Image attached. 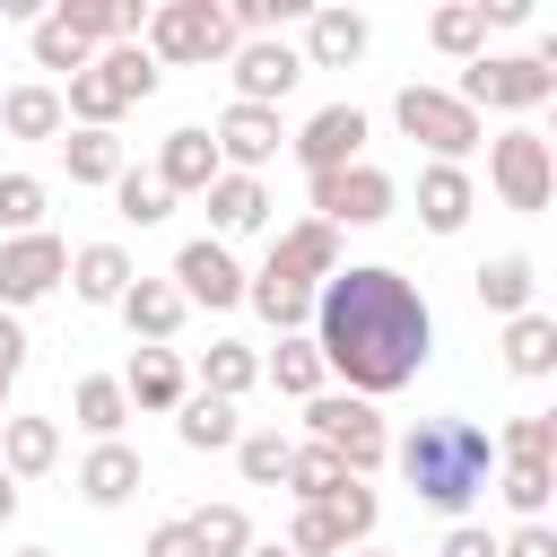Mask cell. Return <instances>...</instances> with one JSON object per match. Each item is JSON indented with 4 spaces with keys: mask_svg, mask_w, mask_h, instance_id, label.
I'll return each mask as SVG.
<instances>
[{
    "mask_svg": "<svg viewBox=\"0 0 557 557\" xmlns=\"http://www.w3.org/2000/svg\"><path fill=\"white\" fill-rule=\"evenodd\" d=\"M322 374H339L357 400H392L400 383H418V366L435 357V305L418 278H400L392 261H339L313 287V322H305Z\"/></svg>",
    "mask_w": 557,
    "mask_h": 557,
    "instance_id": "cell-1",
    "label": "cell"
},
{
    "mask_svg": "<svg viewBox=\"0 0 557 557\" xmlns=\"http://www.w3.org/2000/svg\"><path fill=\"white\" fill-rule=\"evenodd\" d=\"M392 461H400L409 496H418L426 513H444V522H470V505H479L487 479H496V444H487L479 418H418V426L392 444Z\"/></svg>",
    "mask_w": 557,
    "mask_h": 557,
    "instance_id": "cell-2",
    "label": "cell"
},
{
    "mask_svg": "<svg viewBox=\"0 0 557 557\" xmlns=\"http://www.w3.org/2000/svg\"><path fill=\"white\" fill-rule=\"evenodd\" d=\"M139 52L157 70H218L235 52V26H226L218 0H157L148 26H139Z\"/></svg>",
    "mask_w": 557,
    "mask_h": 557,
    "instance_id": "cell-3",
    "label": "cell"
},
{
    "mask_svg": "<svg viewBox=\"0 0 557 557\" xmlns=\"http://www.w3.org/2000/svg\"><path fill=\"white\" fill-rule=\"evenodd\" d=\"M392 122H400V139L426 148V165H470V148H487V122L453 87H426V78L392 96Z\"/></svg>",
    "mask_w": 557,
    "mask_h": 557,
    "instance_id": "cell-4",
    "label": "cell"
},
{
    "mask_svg": "<svg viewBox=\"0 0 557 557\" xmlns=\"http://www.w3.org/2000/svg\"><path fill=\"white\" fill-rule=\"evenodd\" d=\"M305 444L339 453L357 479H374V470L392 461V426H383V409L357 400V392H313V400H305Z\"/></svg>",
    "mask_w": 557,
    "mask_h": 557,
    "instance_id": "cell-5",
    "label": "cell"
},
{
    "mask_svg": "<svg viewBox=\"0 0 557 557\" xmlns=\"http://www.w3.org/2000/svg\"><path fill=\"white\" fill-rule=\"evenodd\" d=\"M487 191H496L513 218H540V209L557 200V148H548L531 122L496 131V139H487Z\"/></svg>",
    "mask_w": 557,
    "mask_h": 557,
    "instance_id": "cell-6",
    "label": "cell"
},
{
    "mask_svg": "<svg viewBox=\"0 0 557 557\" xmlns=\"http://www.w3.org/2000/svg\"><path fill=\"white\" fill-rule=\"evenodd\" d=\"M470 113H540L557 96V70H540L531 52H479L461 61V87H453Z\"/></svg>",
    "mask_w": 557,
    "mask_h": 557,
    "instance_id": "cell-7",
    "label": "cell"
},
{
    "mask_svg": "<svg viewBox=\"0 0 557 557\" xmlns=\"http://www.w3.org/2000/svg\"><path fill=\"white\" fill-rule=\"evenodd\" d=\"M305 209H313L322 226H383V218L400 209V183H392L374 157H357V165L305 174Z\"/></svg>",
    "mask_w": 557,
    "mask_h": 557,
    "instance_id": "cell-8",
    "label": "cell"
},
{
    "mask_svg": "<svg viewBox=\"0 0 557 557\" xmlns=\"http://www.w3.org/2000/svg\"><path fill=\"white\" fill-rule=\"evenodd\" d=\"M61 278H70V244H61L52 226H44V235H0V313L44 305Z\"/></svg>",
    "mask_w": 557,
    "mask_h": 557,
    "instance_id": "cell-9",
    "label": "cell"
},
{
    "mask_svg": "<svg viewBox=\"0 0 557 557\" xmlns=\"http://www.w3.org/2000/svg\"><path fill=\"white\" fill-rule=\"evenodd\" d=\"M226 78H235V104H270L278 113L296 96V78H305V52L287 35H252V44L226 52Z\"/></svg>",
    "mask_w": 557,
    "mask_h": 557,
    "instance_id": "cell-10",
    "label": "cell"
},
{
    "mask_svg": "<svg viewBox=\"0 0 557 557\" xmlns=\"http://www.w3.org/2000/svg\"><path fill=\"white\" fill-rule=\"evenodd\" d=\"M339 270V226H322V218H296V226H278L270 235V261H261V278H278V287H322Z\"/></svg>",
    "mask_w": 557,
    "mask_h": 557,
    "instance_id": "cell-11",
    "label": "cell"
},
{
    "mask_svg": "<svg viewBox=\"0 0 557 557\" xmlns=\"http://www.w3.org/2000/svg\"><path fill=\"white\" fill-rule=\"evenodd\" d=\"M174 296L183 305H209V313H226V305H244V261L226 252V244H209V235H191L183 252H174Z\"/></svg>",
    "mask_w": 557,
    "mask_h": 557,
    "instance_id": "cell-12",
    "label": "cell"
},
{
    "mask_svg": "<svg viewBox=\"0 0 557 557\" xmlns=\"http://www.w3.org/2000/svg\"><path fill=\"white\" fill-rule=\"evenodd\" d=\"M209 148H218V165H226V174H261V165L287 148V122H278L270 104H226V113H218V131H209Z\"/></svg>",
    "mask_w": 557,
    "mask_h": 557,
    "instance_id": "cell-13",
    "label": "cell"
},
{
    "mask_svg": "<svg viewBox=\"0 0 557 557\" xmlns=\"http://www.w3.org/2000/svg\"><path fill=\"white\" fill-rule=\"evenodd\" d=\"M287 148H296V165H305V174L357 165V157H366V113H357V104H322V113H305V122L287 131Z\"/></svg>",
    "mask_w": 557,
    "mask_h": 557,
    "instance_id": "cell-14",
    "label": "cell"
},
{
    "mask_svg": "<svg viewBox=\"0 0 557 557\" xmlns=\"http://www.w3.org/2000/svg\"><path fill=\"white\" fill-rule=\"evenodd\" d=\"M113 383H122L131 418H174V409L191 400V366H183L174 348H131V366H122Z\"/></svg>",
    "mask_w": 557,
    "mask_h": 557,
    "instance_id": "cell-15",
    "label": "cell"
},
{
    "mask_svg": "<svg viewBox=\"0 0 557 557\" xmlns=\"http://www.w3.org/2000/svg\"><path fill=\"white\" fill-rule=\"evenodd\" d=\"M366 44H374V26H366V9H305V70H357L366 61Z\"/></svg>",
    "mask_w": 557,
    "mask_h": 557,
    "instance_id": "cell-16",
    "label": "cell"
},
{
    "mask_svg": "<svg viewBox=\"0 0 557 557\" xmlns=\"http://www.w3.org/2000/svg\"><path fill=\"white\" fill-rule=\"evenodd\" d=\"M148 174H157V183H165L174 200H200V191H209V183H218L226 165H218L209 131H200V122H183V131H165V139H157V165H148Z\"/></svg>",
    "mask_w": 557,
    "mask_h": 557,
    "instance_id": "cell-17",
    "label": "cell"
},
{
    "mask_svg": "<svg viewBox=\"0 0 557 557\" xmlns=\"http://www.w3.org/2000/svg\"><path fill=\"white\" fill-rule=\"evenodd\" d=\"M139 487H148V461H139V444H87V461H78V496H87L96 513L131 505Z\"/></svg>",
    "mask_w": 557,
    "mask_h": 557,
    "instance_id": "cell-18",
    "label": "cell"
},
{
    "mask_svg": "<svg viewBox=\"0 0 557 557\" xmlns=\"http://www.w3.org/2000/svg\"><path fill=\"white\" fill-rule=\"evenodd\" d=\"M470 209H479L470 165H418V226H426V235H461Z\"/></svg>",
    "mask_w": 557,
    "mask_h": 557,
    "instance_id": "cell-19",
    "label": "cell"
},
{
    "mask_svg": "<svg viewBox=\"0 0 557 557\" xmlns=\"http://www.w3.org/2000/svg\"><path fill=\"white\" fill-rule=\"evenodd\" d=\"M470 287H479V305H487L496 322H513V313H531V296H540V261H531V252H487V261L470 270Z\"/></svg>",
    "mask_w": 557,
    "mask_h": 557,
    "instance_id": "cell-20",
    "label": "cell"
},
{
    "mask_svg": "<svg viewBox=\"0 0 557 557\" xmlns=\"http://www.w3.org/2000/svg\"><path fill=\"white\" fill-rule=\"evenodd\" d=\"M113 313L131 322V339H139V348H174V331H183V313H191V305L174 296V278H131V296H122Z\"/></svg>",
    "mask_w": 557,
    "mask_h": 557,
    "instance_id": "cell-21",
    "label": "cell"
},
{
    "mask_svg": "<svg viewBox=\"0 0 557 557\" xmlns=\"http://www.w3.org/2000/svg\"><path fill=\"white\" fill-rule=\"evenodd\" d=\"M131 278H139V261H131L122 244H78V252H70V296H78V305H122Z\"/></svg>",
    "mask_w": 557,
    "mask_h": 557,
    "instance_id": "cell-22",
    "label": "cell"
},
{
    "mask_svg": "<svg viewBox=\"0 0 557 557\" xmlns=\"http://www.w3.org/2000/svg\"><path fill=\"white\" fill-rule=\"evenodd\" d=\"M200 200H209V244H226V235H252V226L270 218V191H261V174H218Z\"/></svg>",
    "mask_w": 557,
    "mask_h": 557,
    "instance_id": "cell-23",
    "label": "cell"
},
{
    "mask_svg": "<svg viewBox=\"0 0 557 557\" xmlns=\"http://www.w3.org/2000/svg\"><path fill=\"white\" fill-rule=\"evenodd\" d=\"M70 426H78L87 444H122V426H131L122 383H113V374H78V383H70Z\"/></svg>",
    "mask_w": 557,
    "mask_h": 557,
    "instance_id": "cell-24",
    "label": "cell"
},
{
    "mask_svg": "<svg viewBox=\"0 0 557 557\" xmlns=\"http://www.w3.org/2000/svg\"><path fill=\"white\" fill-rule=\"evenodd\" d=\"M0 131L9 139H61L70 122H61V87L52 78H17L9 96H0Z\"/></svg>",
    "mask_w": 557,
    "mask_h": 557,
    "instance_id": "cell-25",
    "label": "cell"
},
{
    "mask_svg": "<svg viewBox=\"0 0 557 557\" xmlns=\"http://www.w3.org/2000/svg\"><path fill=\"white\" fill-rule=\"evenodd\" d=\"M52 148H61V165H70V183H78V191H113V183H122V165H131L113 131H61Z\"/></svg>",
    "mask_w": 557,
    "mask_h": 557,
    "instance_id": "cell-26",
    "label": "cell"
},
{
    "mask_svg": "<svg viewBox=\"0 0 557 557\" xmlns=\"http://www.w3.org/2000/svg\"><path fill=\"white\" fill-rule=\"evenodd\" d=\"M61 461V418H9L0 426V470L26 487V479H44Z\"/></svg>",
    "mask_w": 557,
    "mask_h": 557,
    "instance_id": "cell-27",
    "label": "cell"
},
{
    "mask_svg": "<svg viewBox=\"0 0 557 557\" xmlns=\"http://www.w3.org/2000/svg\"><path fill=\"white\" fill-rule=\"evenodd\" d=\"M505 374H522V383H540V374H557V313H513L505 322Z\"/></svg>",
    "mask_w": 557,
    "mask_h": 557,
    "instance_id": "cell-28",
    "label": "cell"
},
{
    "mask_svg": "<svg viewBox=\"0 0 557 557\" xmlns=\"http://www.w3.org/2000/svg\"><path fill=\"white\" fill-rule=\"evenodd\" d=\"M174 435H183V453H235L244 418H235V400H209V392H191V400L174 409Z\"/></svg>",
    "mask_w": 557,
    "mask_h": 557,
    "instance_id": "cell-29",
    "label": "cell"
},
{
    "mask_svg": "<svg viewBox=\"0 0 557 557\" xmlns=\"http://www.w3.org/2000/svg\"><path fill=\"white\" fill-rule=\"evenodd\" d=\"M261 383V348H244V339H209V357H200V383L191 392H209V400H244Z\"/></svg>",
    "mask_w": 557,
    "mask_h": 557,
    "instance_id": "cell-30",
    "label": "cell"
},
{
    "mask_svg": "<svg viewBox=\"0 0 557 557\" xmlns=\"http://www.w3.org/2000/svg\"><path fill=\"white\" fill-rule=\"evenodd\" d=\"M348 479H357V470H348L339 453H322V444H296V453H287V479H278V487H287L296 505H331V496H339Z\"/></svg>",
    "mask_w": 557,
    "mask_h": 557,
    "instance_id": "cell-31",
    "label": "cell"
},
{
    "mask_svg": "<svg viewBox=\"0 0 557 557\" xmlns=\"http://www.w3.org/2000/svg\"><path fill=\"white\" fill-rule=\"evenodd\" d=\"M261 383H278L287 400H313V392H331V374H322V357H313V339L296 331V339H278L270 357H261Z\"/></svg>",
    "mask_w": 557,
    "mask_h": 557,
    "instance_id": "cell-32",
    "label": "cell"
},
{
    "mask_svg": "<svg viewBox=\"0 0 557 557\" xmlns=\"http://www.w3.org/2000/svg\"><path fill=\"white\" fill-rule=\"evenodd\" d=\"M183 522H191L200 557H244V548H252V513H244L235 496H218V505H191Z\"/></svg>",
    "mask_w": 557,
    "mask_h": 557,
    "instance_id": "cell-33",
    "label": "cell"
},
{
    "mask_svg": "<svg viewBox=\"0 0 557 557\" xmlns=\"http://www.w3.org/2000/svg\"><path fill=\"white\" fill-rule=\"evenodd\" d=\"M244 305H252V313H261L278 339H296V331L313 322V296H305V287H278V278H261V270H244Z\"/></svg>",
    "mask_w": 557,
    "mask_h": 557,
    "instance_id": "cell-34",
    "label": "cell"
},
{
    "mask_svg": "<svg viewBox=\"0 0 557 557\" xmlns=\"http://www.w3.org/2000/svg\"><path fill=\"white\" fill-rule=\"evenodd\" d=\"M426 44H435L444 61H479V52H487V17H479V0L435 9V17H426Z\"/></svg>",
    "mask_w": 557,
    "mask_h": 557,
    "instance_id": "cell-35",
    "label": "cell"
},
{
    "mask_svg": "<svg viewBox=\"0 0 557 557\" xmlns=\"http://www.w3.org/2000/svg\"><path fill=\"white\" fill-rule=\"evenodd\" d=\"M287 453H296V444H287L278 426H244V435H235V470H244V487H278V479H287Z\"/></svg>",
    "mask_w": 557,
    "mask_h": 557,
    "instance_id": "cell-36",
    "label": "cell"
},
{
    "mask_svg": "<svg viewBox=\"0 0 557 557\" xmlns=\"http://www.w3.org/2000/svg\"><path fill=\"white\" fill-rule=\"evenodd\" d=\"M487 487H496L522 522H548V496H557V487H548V461H496V479H487Z\"/></svg>",
    "mask_w": 557,
    "mask_h": 557,
    "instance_id": "cell-37",
    "label": "cell"
},
{
    "mask_svg": "<svg viewBox=\"0 0 557 557\" xmlns=\"http://www.w3.org/2000/svg\"><path fill=\"white\" fill-rule=\"evenodd\" d=\"M113 209H122V226H165V218H174V191H165L157 174L122 165V183H113Z\"/></svg>",
    "mask_w": 557,
    "mask_h": 557,
    "instance_id": "cell-38",
    "label": "cell"
},
{
    "mask_svg": "<svg viewBox=\"0 0 557 557\" xmlns=\"http://www.w3.org/2000/svg\"><path fill=\"white\" fill-rule=\"evenodd\" d=\"M487 444H496V461H548V453H557V418H548V409H522V418H505Z\"/></svg>",
    "mask_w": 557,
    "mask_h": 557,
    "instance_id": "cell-39",
    "label": "cell"
},
{
    "mask_svg": "<svg viewBox=\"0 0 557 557\" xmlns=\"http://www.w3.org/2000/svg\"><path fill=\"white\" fill-rule=\"evenodd\" d=\"M26 52H35V70H61V78H78V70L96 61V52H87V44H78V35H70V26L52 17V9L35 17V35H26Z\"/></svg>",
    "mask_w": 557,
    "mask_h": 557,
    "instance_id": "cell-40",
    "label": "cell"
},
{
    "mask_svg": "<svg viewBox=\"0 0 557 557\" xmlns=\"http://www.w3.org/2000/svg\"><path fill=\"white\" fill-rule=\"evenodd\" d=\"M96 61H104V78H113V87H122V104H148V96H157V87H165V70H157V61H148V52H139V44H104V52H96Z\"/></svg>",
    "mask_w": 557,
    "mask_h": 557,
    "instance_id": "cell-41",
    "label": "cell"
},
{
    "mask_svg": "<svg viewBox=\"0 0 557 557\" xmlns=\"http://www.w3.org/2000/svg\"><path fill=\"white\" fill-rule=\"evenodd\" d=\"M322 513L339 522V548H366V540H374V522H383V496H374L366 479H348V487H339Z\"/></svg>",
    "mask_w": 557,
    "mask_h": 557,
    "instance_id": "cell-42",
    "label": "cell"
},
{
    "mask_svg": "<svg viewBox=\"0 0 557 557\" xmlns=\"http://www.w3.org/2000/svg\"><path fill=\"white\" fill-rule=\"evenodd\" d=\"M0 235H44V183L35 174H0Z\"/></svg>",
    "mask_w": 557,
    "mask_h": 557,
    "instance_id": "cell-43",
    "label": "cell"
},
{
    "mask_svg": "<svg viewBox=\"0 0 557 557\" xmlns=\"http://www.w3.org/2000/svg\"><path fill=\"white\" fill-rule=\"evenodd\" d=\"M287 557H339V522L322 513V505H296L287 513V540H278Z\"/></svg>",
    "mask_w": 557,
    "mask_h": 557,
    "instance_id": "cell-44",
    "label": "cell"
},
{
    "mask_svg": "<svg viewBox=\"0 0 557 557\" xmlns=\"http://www.w3.org/2000/svg\"><path fill=\"white\" fill-rule=\"evenodd\" d=\"M17 374H26V331H17V313H0V418H9Z\"/></svg>",
    "mask_w": 557,
    "mask_h": 557,
    "instance_id": "cell-45",
    "label": "cell"
},
{
    "mask_svg": "<svg viewBox=\"0 0 557 557\" xmlns=\"http://www.w3.org/2000/svg\"><path fill=\"white\" fill-rule=\"evenodd\" d=\"M496 557H557V531H548V522H513V531L496 540Z\"/></svg>",
    "mask_w": 557,
    "mask_h": 557,
    "instance_id": "cell-46",
    "label": "cell"
},
{
    "mask_svg": "<svg viewBox=\"0 0 557 557\" xmlns=\"http://www.w3.org/2000/svg\"><path fill=\"white\" fill-rule=\"evenodd\" d=\"M139 557H200V540H191V522L174 513V522H157V531H148V548H139Z\"/></svg>",
    "mask_w": 557,
    "mask_h": 557,
    "instance_id": "cell-47",
    "label": "cell"
},
{
    "mask_svg": "<svg viewBox=\"0 0 557 557\" xmlns=\"http://www.w3.org/2000/svg\"><path fill=\"white\" fill-rule=\"evenodd\" d=\"M435 557H496V540L479 531V522H444V548Z\"/></svg>",
    "mask_w": 557,
    "mask_h": 557,
    "instance_id": "cell-48",
    "label": "cell"
},
{
    "mask_svg": "<svg viewBox=\"0 0 557 557\" xmlns=\"http://www.w3.org/2000/svg\"><path fill=\"white\" fill-rule=\"evenodd\" d=\"M9 522H17V479L0 470V531H9Z\"/></svg>",
    "mask_w": 557,
    "mask_h": 557,
    "instance_id": "cell-49",
    "label": "cell"
},
{
    "mask_svg": "<svg viewBox=\"0 0 557 557\" xmlns=\"http://www.w3.org/2000/svg\"><path fill=\"white\" fill-rule=\"evenodd\" d=\"M244 557H287V548H278V540H252V548H244Z\"/></svg>",
    "mask_w": 557,
    "mask_h": 557,
    "instance_id": "cell-50",
    "label": "cell"
},
{
    "mask_svg": "<svg viewBox=\"0 0 557 557\" xmlns=\"http://www.w3.org/2000/svg\"><path fill=\"white\" fill-rule=\"evenodd\" d=\"M339 557H400V548H374V540H366V548H339Z\"/></svg>",
    "mask_w": 557,
    "mask_h": 557,
    "instance_id": "cell-51",
    "label": "cell"
},
{
    "mask_svg": "<svg viewBox=\"0 0 557 557\" xmlns=\"http://www.w3.org/2000/svg\"><path fill=\"white\" fill-rule=\"evenodd\" d=\"M17 557H52V548H17Z\"/></svg>",
    "mask_w": 557,
    "mask_h": 557,
    "instance_id": "cell-52",
    "label": "cell"
},
{
    "mask_svg": "<svg viewBox=\"0 0 557 557\" xmlns=\"http://www.w3.org/2000/svg\"><path fill=\"white\" fill-rule=\"evenodd\" d=\"M0 426H9V418H0Z\"/></svg>",
    "mask_w": 557,
    "mask_h": 557,
    "instance_id": "cell-53",
    "label": "cell"
}]
</instances>
